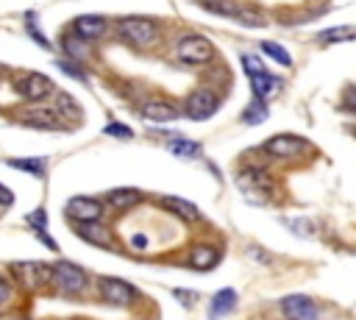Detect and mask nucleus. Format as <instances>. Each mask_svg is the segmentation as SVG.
Returning <instances> with one entry per match:
<instances>
[{"label":"nucleus","instance_id":"f257e3e1","mask_svg":"<svg viewBox=\"0 0 356 320\" xmlns=\"http://www.w3.org/2000/svg\"><path fill=\"white\" fill-rule=\"evenodd\" d=\"M50 284H56L61 292H67V295H78V292H83L86 289V284H89V275L78 267V264H72V262H56L53 267H50V278H47Z\"/></svg>","mask_w":356,"mask_h":320},{"label":"nucleus","instance_id":"f03ea898","mask_svg":"<svg viewBox=\"0 0 356 320\" xmlns=\"http://www.w3.org/2000/svg\"><path fill=\"white\" fill-rule=\"evenodd\" d=\"M117 33H120L125 42L136 45V47H147V45L156 42L159 28H156L150 19H142V17H125V19L117 22Z\"/></svg>","mask_w":356,"mask_h":320},{"label":"nucleus","instance_id":"7ed1b4c3","mask_svg":"<svg viewBox=\"0 0 356 320\" xmlns=\"http://www.w3.org/2000/svg\"><path fill=\"white\" fill-rule=\"evenodd\" d=\"M175 53H178V58L186 61V64H206V61H211L214 47H211V42H209L206 36H184V39L178 42Z\"/></svg>","mask_w":356,"mask_h":320},{"label":"nucleus","instance_id":"20e7f679","mask_svg":"<svg viewBox=\"0 0 356 320\" xmlns=\"http://www.w3.org/2000/svg\"><path fill=\"white\" fill-rule=\"evenodd\" d=\"M217 109H220V97L211 89H195L184 100V114L192 117V120H209Z\"/></svg>","mask_w":356,"mask_h":320},{"label":"nucleus","instance_id":"39448f33","mask_svg":"<svg viewBox=\"0 0 356 320\" xmlns=\"http://www.w3.org/2000/svg\"><path fill=\"white\" fill-rule=\"evenodd\" d=\"M97 289H100V298H103L106 303H111V306H128V303H134V298H136V292H134V287H131L128 281L111 278V275H103V278L97 281Z\"/></svg>","mask_w":356,"mask_h":320},{"label":"nucleus","instance_id":"423d86ee","mask_svg":"<svg viewBox=\"0 0 356 320\" xmlns=\"http://www.w3.org/2000/svg\"><path fill=\"white\" fill-rule=\"evenodd\" d=\"M11 273L17 275V281L25 289H39L50 278V267L42 264V262H14L11 264Z\"/></svg>","mask_w":356,"mask_h":320},{"label":"nucleus","instance_id":"0eeeda50","mask_svg":"<svg viewBox=\"0 0 356 320\" xmlns=\"http://www.w3.org/2000/svg\"><path fill=\"white\" fill-rule=\"evenodd\" d=\"M64 211L70 214L72 223H92V220H100L103 217V203L95 200V198H83V195H75L67 200Z\"/></svg>","mask_w":356,"mask_h":320},{"label":"nucleus","instance_id":"6e6552de","mask_svg":"<svg viewBox=\"0 0 356 320\" xmlns=\"http://www.w3.org/2000/svg\"><path fill=\"white\" fill-rule=\"evenodd\" d=\"M306 150H309V142L300 139V136H289V134H278V136H273V139L264 142V153L281 156V159H286V156H300V153H306Z\"/></svg>","mask_w":356,"mask_h":320},{"label":"nucleus","instance_id":"1a4fd4ad","mask_svg":"<svg viewBox=\"0 0 356 320\" xmlns=\"http://www.w3.org/2000/svg\"><path fill=\"white\" fill-rule=\"evenodd\" d=\"M281 312L286 320H317V303L309 295H286L281 301Z\"/></svg>","mask_w":356,"mask_h":320},{"label":"nucleus","instance_id":"9d476101","mask_svg":"<svg viewBox=\"0 0 356 320\" xmlns=\"http://www.w3.org/2000/svg\"><path fill=\"white\" fill-rule=\"evenodd\" d=\"M19 92H22V97H28V100H42V97H47V95L53 92V81H50L47 75H42V72H28V75L19 81Z\"/></svg>","mask_w":356,"mask_h":320},{"label":"nucleus","instance_id":"9b49d317","mask_svg":"<svg viewBox=\"0 0 356 320\" xmlns=\"http://www.w3.org/2000/svg\"><path fill=\"white\" fill-rule=\"evenodd\" d=\"M236 184H239V189H245L248 195H267V192L273 189V181H270V175H267L264 170H242V173L236 175Z\"/></svg>","mask_w":356,"mask_h":320},{"label":"nucleus","instance_id":"f8f14e48","mask_svg":"<svg viewBox=\"0 0 356 320\" xmlns=\"http://www.w3.org/2000/svg\"><path fill=\"white\" fill-rule=\"evenodd\" d=\"M19 120H22L25 125H31V128H50V131H61L58 111L44 109V106H36V109L22 111V117H19Z\"/></svg>","mask_w":356,"mask_h":320},{"label":"nucleus","instance_id":"ddd939ff","mask_svg":"<svg viewBox=\"0 0 356 320\" xmlns=\"http://www.w3.org/2000/svg\"><path fill=\"white\" fill-rule=\"evenodd\" d=\"M250 83H253V95H256L261 103H267L270 97H275V95L281 92V78L270 75L267 70L253 72V75H250Z\"/></svg>","mask_w":356,"mask_h":320},{"label":"nucleus","instance_id":"4468645a","mask_svg":"<svg viewBox=\"0 0 356 320\" xmlns=\"http://www.w3.org/2000/svg\"><path fill=\"white\" fill-rule=\"evenodd\" d=\"M72 31L78 33V39H97V36H103L106 33V19L103 17H97V14H83V17H78L75 22H72Z\"/></svg>","mask_w":356,"mask_h":320},{"label":"nucleus","instance_id":"2eb2a0df","mask_svg":"<svg viewBox=\"0 0 356 320\" xmlns=\"http://www.w3.org/2000/svg\"><path fill=\"white\" fill-rule=\"evenodd\" d=\"M142 117L150 122H170L178 117V109L164 100H147V103H142Z\"/></svg>","mask_w":356,"mask_h":320},{"label":"nucleus","instance_id":"dca6fc26","mask_svg":"<svg viewBox=\"0 0 356 320\" xmlns=\"http://www.w3.org/2000/svg\"><path fill=\"white\" fill-rule=\"evenodd\" d=\"M75 234L92 245H108V228L100 223V220H92V223H75Z\"/></svg>","mask_w":356,"mask_h":320},{"label":"nucleus","instance_id":"f3484780","mask_svg":"<svg viewBox=\"0 0 356 320\" xmlns=\"http://www.w3.org/2000/svg\"><path fill=\"white\" fill-rule=\"evenodd\" d=\"M161 206H164V209H170L172 214H181V217H184V220H189V223L200 220V211H197L189 200H184V198H172V195H167V198H161Z\"/></svg>","mask_w":356,"mask_h":320},{"label":"nucleus","instance_id":"a211bd4d","mask_svg":"<svg viewBox=\"0 0 356 320\" xmlns=\"http://www.w3.org/2000/svg\"><path fill=\"white\" fill-rule=\"evenodd\" d=\"M234 306H236V292H234L231 287H225V289H220V292L211 298L209 314H211V317H222V314L234 312Z\"/></svg>","mask_w":356,"mask_h":320},{"label":"nucleus","instance_id":"6ab92c4d","mask_svg":"<svg viewBox=\"0 0 356 320\" xmlns=\"http://www.w3.org/2000/svg\"><path fill=\"white\" fill-rule=\"evenodd\" d=\"M189 262H192V267H197V270H209V267H214V264L220 262V250L211 248V245H197V248L192 250Z\"/></svg>","mask_w":356,"mask_h":320},{"label":"nucleus","instance_id":"aec40b11","mask_svg":"<svg viewBox=\"0 0 356 320\" xmlns=\"http://www.w3.org/2000/svg\"><path fill=\"white\" fill-rule=\"evenodd\" d=\"M136 200H139V192H136V189H114V192L106 195V203H108L111 209H117V211L131 209Z\"/></svg>","mask_w":356,"mask_h":320},{"label":"nucleus","instance_id":"412c9836","mask_svg":"<svg viewBox=\"0 0 356 320\" xmlns=\"http://www.w3.org/2000/svg\"><path fill=\"white\" fill-rule=\"evenodd\" d=\"M8 167H14V170H25V173H31V175L42 178V175H44V167H47V161H44V159H8Z\"/></svg>","mask_w":356,"mask_h":320},{"label":"nucleus","instance_id":"4be33fe9","mask_svg":"<svg viewBox=\"0 0 356 320\" xmlns=\"http://www.w3.org/2000/svg\"><path fill=\"white\" fill-rule=\"evenodd\" d=\"M170 150L175 156H181V159H195L200 153V145L197 142H189V139H172L170 142Z\"/></svg>","mask_w":356,"mask_h":320},{"label":"nucleus","instance_id":"5701e85b","mask_svg":"<svg viewBox=\"0 0 356 320\" xmlns=\"http://www.w3.org/2000/svg\"><path fill=\"white\" fill-rule=\"evenodd\" d=\"M203 6H206L209 11H214V14H222V17H234V14H239L236 0H203Z\"/></svg>","mask_w":356,"mask_h":320},{"label":"nucleus","instance_id":"b1692460","mask_svg":"<svg viewBox=\"0 0 356 320\" xmlns=\"http://www.w3.org/2000/svg\"><path fill=\"white\" fill-rule=\"evenodd\" d=\"M317 39L320 42H348V39H353V25H339V28L323 31Z\"/></svg>","mask_w":356,"mask_h":320},{"label":"nucleus","instance_id":"393cba45","mask_svg":"<svg viewBox=\"0 0 356 320\" xmlns=\"http://www.w3.org/2000/svg\"><path fill=\"white\" fill-rule=\"evenodd\" d=\"M261 50H264L273 61H278V64H284V67H289V64H292V56H289L281 45H275V42H261Z\"/></svg>","mask_w":356,"mask_h":320},{"label":"nucleus","instance_id":"a878e982","mask_svg":"<svg viewBox=\"0 0 356 320\" xmlns=\"http://www.w3.org/2000/svg\"><path fill=\"white\" fill-rule=\"evenodd\" d=\"M264 117H267V106H264L259 97H256V100L250 103V109L242 114V120H245V122H259V120H264Z\"/></svg>","mask_w":356,"mask_h":320},{"label":"nucleus","instance_id":"bb28decb","mask_svg":"<svg viewBox=\"0 0 356 320\" xmlns=\"http://www.w3.org/2000/svg\"><path fill=\"white\" fill-rule=\"evenodd\" d=\"M28 33L33 36V42H36L39 47H44V50H50V42L44 39V33H39V31H36V19H33V14H28Z\"/></svg>","mask_w":356,"mask_h":320},{"label":"nucleus","instance_id":"cd10ccee","mask_svg":"<svg viewBox=\"0 0 356 320\" xmlns=\"http://www.w3.org/2000/svg\"><path fill=\"white\" fill-rule=\"evenodd\" d=\"M242 70L248 72V75H253V72H261V70H267L256 56H242Z\"/></svg>","mask_w":356,"mask_h":320},{"label":"nucleus","instance_id":"c85d7f7f","mask_svg":"<svg viewBox=\"0 0 356 320\" xmlns=\"http://www.w3.org/2000/svg\"><path fill=\"white\" fill-rule=\"evenodd\" d=\"M106 134H114V136H120V139H131V136H134V131L125 128L122 122H108V125H106Z\"/></svg>","mask_w":356,"mask_h":320},{"label":"nucleus","instance_id":"c756f323","mask_svg":"<svg viewBox=\"0 0 356 320\" xmlns=\"http://www.w3.org/2000/svg\"><path fill=\"white\" fill-rule=\"evenodd\" d=\"M28 225H33V228H47V214L42 211V209H36V211H31L28 217Z\"/></svg>","mask_w":356,"mask_h":320},{"label":"nucleus","instance_id":"7c9ffc66","mask_svg":"<svg viewBox=\"0 0 356 320\" xmlns=\"http://www.w3.org/2000/svg\"><path fill=\"white\" fill-rule=\"evenodd\" d=\"M58 109H61V111H70L72 117H78V114H81V109L75 106V100H72V97H67V95H58Z\"/></svg>","mask_w":356,"mask_h":320},{"label":"nucleus","instance_id":"2f4dec72","mask_svg":"<svg viewBox=\"0 0 356 320\" xmlns=\"http://www.w3.org/2000/svg\"><path fill=\"white\" fill-rule=\"evenodd\" d=\"M11 203H14V195H11V189L0 184V206H11Z\"/></svg>","mask_w":356,"mask_h":320},{"label":"nucleus","instance_id":"473e14b6","mask_svg":"<svg viewBox=\"0 0 356 320\" xmlns=\"http://www.w3.org/2000/svg\"><path fill=\"white\" fill-rule=\"evenodd\" d=\"M64 47H67L72 56H83V47H81L75 39H64Z\"/></svg>","mask_w":356,"mask_h":320},{"label":"nucleus","instance_id":"72a5a7b5","mask_svg":"<svg viewBox=\"0 0 356 320\" xmlns=\"http://www.w3.org/2000/svg\"><path fill=\"white\" fill-rule=\"evenodd\" d=\"M8 301H11V287L0 278V306H3V303H8Z\"/></svg>","mask_w":356,"mask_h":320},{"label":"nucleus","instance_id":"f704fd0d","mask_svg":"<svg viewBox=\"0 0 356 320\" xmlns=\"http://www.w3.org/2000/svg\"><path fill=\"white\" fill-rule=\"evenodd\" d=\"M58 67H61V70H64V72H70V75H75V78H83V72H81V70H78V67H72V64H70V61H58Z\"/></svg>","mask_w":356,"mask_h":320}]
</instances>
